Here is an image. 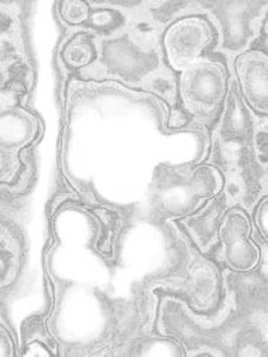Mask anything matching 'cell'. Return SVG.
Instances as JSON below:
<instances>
[{"instance_id": "obj_1", "label": "cell", "mask_w": 268, "mask_h": 357, "mask_svg": "<svg viewBox=\"0 0 268 357\" xmlns=\"http://www.w3.org/2000/svg\"><path fill=\"white\" fill-rule=\"evenodd\" d=\"M181 93L192 113L206 116L216 112L226 93L223 70L213 63L196 59L182 70Z\"/></svg>"}, {"instance_id": "obj_2", "label": "cell", "mask_w": 268, "mask_h": 357, "mask_svg": "<svg viewBox=\"0 0 268 357\" xmlns=\"http://www.w3.org/2000/svg\"><path fill=\"white\" fill-rule=\"evenodd\" d=\"M214 34L210 24L200 17H189L173 24L164 38L170 64L182 71L195 63L202 52L213 43Z\"/></svg>"}, {"instance_id": "obj_3", "label": "cell", "mask_w": 268, "mask_h": 357, "mask_svg": "<svg viewBox=\"0 0 268 357\" xmlns=\"http://www.w3.org/2000/svg\"><path fill=\"white\" fill-rule=\"evenodd\" d=\"M251 223L243 211L232 209L219 227L223 259L237 271L253 270L260 260V250L250 239Z\"/></svg>"}, {"instance_id": "obj_4", "label": "cell", "mask_w": 268, "mask_h": 357, "mask_svg": "<svg viewBox=\"0 0 268 357\" xmlns=\"http://www.w3.org/2000/svg\"><path fill=\"white\" fill-rule=\"evenodd\" d=\"M240 88L257 112L267 113V55L251 51L236 61Z\"/></svg>"}, {"instance_id": "obj_5", "label": "cell", "mask_w": 268, "mask_h": 357, "mask_svg": "<svg viewBox=\"0 0 268 357\" xmlns=\"http://www.w3.org/2000/svg\"><path fill=\"white\" fill-rule=\"evenodd\" d=\"M93 56H95L93 45L90 40L84 34L77 36L64 50V59L71 67H75V68L89 64L93 59Z\"/></svg>"}, {"instance_id": "obj_6", "label": "cell", "mask_w": 268, "mask_h": 357, "mask_svg": "<svg viewBox=\"0 0 268 357\" xmlns=\"http://www.w3.org/2000/svg\"><path fill=\"white\" fill-rule=\"evenodd\" d=\"M60 13L70 24H81L89 16V8L84 2H63L60 5Z\"/></svg>"}, {"instance_id": "obj_7", "label": "cell", "mask_w": 268, "mask_h": 357, "mask_svg": "<svg viewBox=\"0 0 268 357\" xmlns=\"http://www.w3.org/2000/svg\"><path fill=\"white\" fill-rule=\"evenodd\" d=\"M257 225H258V227L262 233V237H264V239H267V199H264L261 206L258 208Z\"/></svg>"}, {"instance_id": "obj_8", "label": "cell", "mask_w": 268, "mask_h": 357, "mask_svg": "<svg viewBox=\"0 0 268 357\" xmlns=\"http://www.w3.org/2000/svg\"><path fill=\"white\" fill-rule=\"evenodd\" d=\"M12 26V16H9L6 12H0V34L8 31Z\"/></svg>"}]
</instances>
